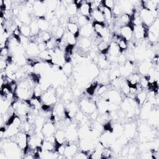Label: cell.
I'll return each instance as SVG.
<instances>
[{
    "mask_svg": "<svg viewBox=\"0 0 159 159\" xmlns=\"http://www.w3.org/2000/svg\"><path fill=\"white\" fill-rule=\"evenodd\" d=\"M28 137L29 134L24 131H20L14 137L10 138L13 139L11 141H13L17 143L20 150L22 151L23 154L24 155L26 152L29 145H28Z\"/></svg>",
    "mask_w": 159,
    "mask_h": 159,
    "instance_id": "6da1fadb",
    "label": "cell"
},
{
    "mask_svg": "<svg viewBox=\"0 0 159 159\" xmlns=\"http://www.w3.org/2000/svg\"><path fill=\"white\" fill-rule=\"evenodd\" d=\"M139 13L142 20V24L147 27H148L156 18H158V11L152 12L141 7Z\"/></svg>",
    "mask_w": 159,
    "mask_h": 159,
    "instance_id": "7a4b0ae2",
    "label": "cell"
},
{
    "mask_svg": "<svg viewBox=\"0 0 159 159\" xmlns=\"http://www.w3.org/2000/svg\"><path fill=\"white\" fill-rule=\"evenodd\" d=\"M57 98L56 89L52 88H49L44 91L41 96V100L43 104L47 106L54 105L57 102Z\"/></svg>",
    "mask_w": 159,
    "mask_h": 159,
    "instance_id": "3957f363",
    "label": "cell"
},
{
    "mask_svg": "<svg viewBox=\"0 0 159 159\" xmlns=\"http://www.w3.org/2000/svg\"><path fill=\"white\" fill-rule=\"evenodd\" d=\"M119 30L118 35H119L128 42L134 38V26L131 24V23L119 28Z\"/></svg>",
    "mask_w": 159,
    "mask_h": 159,
    "instance_id": "277c9868",
    "label": "cell"
},
{
    "mask_svg": "<svg viewBox=\"0 0 159 159\" xmlns=\"http://www.w3.org/2000/svg\"><path fill=\"white\" fill-rule=\"evenodd\" d=\"M80 106L83 111L88 114H90L97 109L96 102L88 99H81L80 102Z\"/></svg>",
    "mask_w": 159,
    "mask_h": 159,
    "instance_id": "5b68a950",
    "label": "cell"
},
{
    "mask_svg": "<svg viewBox=\"0 0 159 159\" xmlns=\"http://www.w3.org/2000/svg\"><path fill=\"white\" fill-rule=\"evenodd\" d=\"M47 12V7L45 1H34V14L35 17H45Z\"/></svg>",
    "mask_w": 159,
    "mask_h": 159,
    "instance_id": "8992f818",
    "label": "cell"
},
{
    "mask_svg": "<svg viewBox=\"0 0 159 159\" xmlns=\"http://www.w3.org/2000/svg\"><path fill=\"white\" fill-rule=\"evenodd\" d=\"M147 29L143 24L134 26V38L136 40H142L147 36Z\"/></svg>",
    "mask_w": 159,
    "mask_h": 159,
    "instance_id": "52a82bcc",
    "label": "cell"
},
{
    "mask_svg": "<svg viewBox=\"0 0 159 159\" xmlns=\"http://www.w3.org/2000/svg\"><path fill=\"white\" fill-rule=\"evenodd\" d=\"M44 137L53 135L56 132L55 124L51 121H46L41 130Z\"/></svg>",
    "mask_w": 159,
    "mask_h": 159,
    "instance_id": "ba28073f",
    "label": "cell"
},
{
    "mask_svg": "<svg viewBox=\"0 0 159 159\" xmlns=\"http://www.w3.org/2000/svg\"><path fill=\"white\" fill-rule=\"evenodd\" d=\"M159 1L156 0L142 1H140L141 7L144 8L148 11L154 12L158 11Z\"/></svg>",
    "mask_w": 159,
    "mask_h": 159,
    "instance_id": "9c48e42d",
    "label": "cell"
},
{
    "mask_svg": "<svg viewBox=\"0 0 159 159\" xmlns=\"http://www.w3.org/2000/svg\"><path fill=\"white\" fill-rule=\"evenodd\" d=\"M94 34L92 23H88L80 28V35L83 37L90 38L93 37Z\"/></svg>",
    "mask_w": 159,
    "mask_h": 159,
    "instance_id": "30bf717a",
    "label": "cell"
},
{
    "mask_svg": "<svg viewBox=\"0 0 159 159\" xmlns=\"http://www.w3.org/2000/svg\"><path fill=\"white\" fill-rule=\"evenodd\" d=\"M78 152V146L73 143H71L70 142L68 141V143H66L65 150L64 152V156L66 158H73L76 153Z\"/></svg>",
    "mask_w": 159,
    "mask_h": 159,
    "instance_id": "8fae6325",
    "label": "cell"
},
{
    "mask_svg": "<svg viewBox=\"0 0 159 159\" xmlns=\"http://www.w3.org/2000/svg\"><path fill=\"white\" fill-rule=\"evenodd\" d=\"M65 131L66 140L68 142H73L77 139L78 132L76 130L75 125L72 124H70Z\"/></svg>",
    "mask_w": 159,
    "mask_h": 159,
    "instance_id": "7c38bea8",
    "label": "cell"
},
{
    "mask_svg": "<svg viewBox=\"0 0 159 159\" xmlns=\"http://www.w3.org/2000/svg\"><path fill=\"white\" fill-rule=\"evenodd\" d=\"M25 53L30 57H35L36 55L39 56L40 53V50L38 48V45L36 43L34 42H30V43L24 48Z\"/></svg>",
    "mask_w": 159,
    "mask_h": 159,
    "instance_id": "4fadbf2b",
    "label": "cell"
},
{
    "mask_svg": "<svg viewBox=\"0 0 159 159\" xmlns=\"http://www.w3.org/2000/svg\"><path fill=\"white\" fill-rule=\"evenodd\" d=\"M135 130L136 127L135 124H127L124 127L123 135L129 140L134 136L135 134Z\"/></svg>",
    "mask_w": 159,
    "mask_h": 159,
    "instance_id": "5bb4252c",
    "label": "cell"
},
{
    "mask_svg": "<svg viewBox=\"0 0 159 159\" xmlns=\"http://www.w3.org/2000/svg\"><path fill=\"white\" fill-rule=\"evenodd\" d=\"M140 75L139 73H132L126 78V81L130 86H136L139 84Z\"/></svg>",
    "mask_w": 159,
    "mask_h": 159,
    "instance_id": "9a60e30c",
    "label": "cell"
},
{
    "mask_svg": "<svg viewBox=\"0 0 159 159\" xmlns=\"http://www.w3.org/2000/svg\"><path fill=\"white\" fill-rule=\"evenodd\" d=\"M91 8L90 4L89 1H84L82 5L80 6V7L78 9V12L80 15L86 16V17H90L91 13Z\"/></svg>",
    "mask_w": 159,
    "mask_h": 159,
    "instance_id": "2e32d148",
    "label": "cell"
},
{
    "mask_svg": "<svg viewBox=\"0 0 159 159\" xmlns=\"http://www.w3.org/2000/svg\"><path fill=\"white\" fill-rule=\"evenodd\" d=\"M67 30L68 32L74 35L77 39L80 37V26L76 24L74 22H68L66 27Z\"/></svg>",
    "mask_w": 159,
    "mask_h": 159,
    "instance_id": "e0dca14e",
    "label": "cell"
},
{
    "mask_svg": "<svg viewBox=\"0 0 159 159\" xmlns=\"http://www.w3.org/2000/svg\"><path fill=\"white\" fill-rule=\"evenodd\" d=\"M102 12L104 17L105 22L107 25V26H109L111 24L114 20V16L112 12V9L104 6Z\"/></svg>",
    "mask_w": 159,
    "mask_h": 159,
    "instance_id": "ac0fdd59",
    "label": "cell"
},
{
    "mask_svg": "<svg viewBox=\"0 0 159 159\" xmlns=\"http://www.w3.org/2000/svg\"><path fill=\"white\" fill-rule=\"evenodd\" d=\"M53 111L55 116L58 117H61L65 116V107L64 104L61 102L55 103L53 107Z\"/></svg>",
    "mask_w": 159,
    "mask_h": 159,
    "instance_id": "d6986e66",
    "label": "cell"
},
{
    "mask_svg": "<svg viewBox=\"0 0 159 159\" xmlns=\"http://www.w3.org/2000/svg\"><path fill=\"white\" fill-rule=\"evenodd\" d=\"M90 16L91 19L93 20V21L98 22H105L102 12L99 9L93 10L91 11Z\"/></svg>",
    "mask_w": 159,
    "mask_h": 159,
    "instance_id": "ffe728a7",
    "label": "cell"
},
{
    "mask_svg": "<svg viewBox=\"0 0 159 159\" xmlns=\"http://www.w3.org/2000/svg\"><path fill=\"white\" fill-rule=\"evenodd\" d=\"M148 122L150 125H156L158 127V110L155 109L153 111H151L148 118Z\"/></svg>",
    "mask_w": 159,
    "mask_h": 159,
    "instance_id": "44dd1931",
    "label": "cell"
},
{
    "mask_svg": "<svg viewBox=\"0 0 159 159\" xmlns=\"http://www.w3.org/2000/svg\"><path fill=\"white\" fill-rule=\"evenodd\" d=\"M120 50L116 42H111L109 44V47L108 50V52L106 55H111V56H114V57H118V55L120 53Z\"/></svg>",
    "mask_w": 159,
    "mask_h": 159,
    "instance_id": "7402d4cb",
    "label": "cell"
},
{
    "mask_svg": "<svg viewBox=\"0 0 159 159\" xmlns=\"http://www.w3.org/2000/svg\"><path fill=\"white\" fill-rule=\"evenodd\" d=\"M152 106V105L147 101L142 106V109L140 111V115L143 119H147V118L151 112Z\"/></svg>",
    "mask_w": 159,
    "mask_h": 159,
    "instance_id": "603a6c76",
    "label": "cell"
},
{
    "mask_svg": "<svg viewBox=\"0 0 159 159\" xmlns=\"http://www.w3.org/2000/svg\"><path fill=\"white\" fill-rule=\"evenodd\" d=\"M37 21L40 31H48V30L50 29V22L45 19V17H38Z\"/></svg>",
    "mask_w": 159,
    "mask_h": 159,
    "instance_id": "cb8c5ba5",
    "label": "cell"
},
{
    "mask_svg": "<svg viewBox=\"0 0 159 159\" xmlns=\"http://www.w3.org/2000/svg\"><path fill=\"white\" fill-rule=\"evenodd\" d=\"M134 99L139 106H142L147 100V93L143 90L139 91L135 96Z\"/></svg>",
    "mask_w": 159,
    "mask_h": 159,
    "instance_id": "d4e9b609",
    "label": "cell"
},
{
    "mask_svg": "<svg viewBox=\"0 0 159 159\" xmlns=\"http://www.w3.org/2000/svg\"><path fill=\"white\" fill-rule=\"evenodd\" d=\"M147 31L159 38V19L156 18L153 23L148 27Z\"/></svg>",
    "mask_w": 159,
    "mask_h": 159,
    "instance_id": "484cf974",
    "label": "cell"
},
{
    "mask_svg": "<svg viewBox=\"0 0 159 159\" xmlns=\"http://www.w3.org/2000/svg\"><path fill=\"white\" fill-rule=\"evenodd\" d=\"M79 48L84 51H87L89 50L92 42L89 38L81 37L79 40Z\"/></svg>",
    "mask_w": 159,
    "mask_h": 159,
    "instance_id": "4316f807",
    "label": "cell"
},
{
    "mask_svg": "<svg viewBox=\"0 0 159 159\" xmlns=\"http://www.w3.org/2000/svg\"><path fill=\"white\" fill-rule=\"evenodd\" d=\"M54 135H55L57 143H58L59 144L66 143L67 140L66 138L65 131L64 130L58 129V130H56Z\"/></svg>",
    "mask_w": 159,
    "mask_h": 159,
    "instance_id": "83f0119b",
    "label": "cell"
},
{
    "mask_svg": "<svg viewBox=\"0 0 159 159\" xmlns=\"http://www.w3.org/2000/svg\"><path fill=\"white\" fill-rule=\"evenodd\" d=\"M109 44H110V42L103 40H101L97 45V48H98V51L102 55H106L108 52Z\"/></svg>",
    "mask_w": 159,
    "mask_h": 159,
    "instance_id": "f1b7e54d",
    "label": "cell"
},
{
    "mask_svg": "<svg viewBox=\"0 0 159 159\" xmlns=\"http://www.w3.org/2000/svg\"><path fill=\"white\" fill-rule=\"evenodd\" d=\"M152 66V63L148 61H143L138 68L139 70V73L143 75V76L147 75L148 73V71L149 69Z\"/></svg>",
    "mask_w": 159,
    "mask_h": 159,
    "instance_id": "f546056e",
    "label": "cell"
},
{
    "mask_svg": "<svg viewBox=\"0 0 159 159\" xmlns=\"http://www.w3.org/2000/svg\"><path fill=\"white\" fill-rule=\"evenodd\" d=\"M63 38L68 45L75 46L77 43V39H78L74 35L68 32V31L65 32Z\"/></svg>",
    "mask_w": 159,
    "mask_h": 159,
    "instance_id": "4dcf8cb0",
    "label": "cell"
},
{
    "mask_svg": "<svg viewBox=\"0 0 159 159\" xmlns=\"http://www.w3.org/2000/svg\"><path fill=\"white\" fill-rule=\"evenodd\" d=\"M66 14L70 16H75L78 12V9L77 8L75 4L73 2V1H71V2H70L66 6Z\"/></svg>",
    "mask_w": 159,
    "mask_h": 159,
    "instance_id": "1f68e13d",
    "label": "cell"
},
{
    "mask_svg": "<svg viewBox=\"0 0 159 159\" xmlns=\"http://www.w3.org/2000/svg\"><path fill=\"white\" fill-rule=\"evenodd\" d=\"M92 25L95 34L99 37L101 32L104 29V28L107 25V24L105 22H98L93 21Z\"/></svg>",
    "mask_w": 159,
    "mask_h": 159,
    "instance_id": "d6a6232c",
    "label": "cell"
},
{
    "mask_svg": "<svg viewBox=\"0 0 159 159\" xmlns=\"http://www.w3.org/2000/svg\"><path fill=\"white\" fill-rule=\"evenodd\" d=\"M56 143H57V142H56ZM56 143L50 142L43 139L42 141L41 147H42V148L43 150L49 151V152H54V151H55Z\"/></svg>",
    "mask_w": 159,
    "mask_h": 159,
    "instance_id": "836d02e7",
    "label": "cell"
},
{
    "mask_svg": "<svg viewBox=\"0 0 159 159\" xmlns=\"http://www.w3.org/2000/svg\"><path fill=\"white\" fill-rule=\"evenodd\" d=\"M29 27L31 31V36H37L39 34L40 30L39 29L37 20H32L29 24Z\"/></svg>",
    "mask_w": 159,
    "mask_h": 159,
    "instance_id": "e575fe53",
    "label": "cell"
},
{
    "mask_svg": "<svg viewBox=\"0 0 159 159\" xmlns=\"http://www.w3.org/2000/svg\"><path fill=\"white\" fill-rule=\"evenodd\" d=\"M112 12L114 17H117L124 13L119 1H115V4L112 9Z\"/></svg>",
    "mask_w": 159,
    "mask_h": 159,
    "instance_id": "d590c367",
    "label": "cell"
},
{
    "mask_svg": "<svg viewBox=\"0 0 159 159\" xmlns=\"http://www.w3.org/2000/svg\"><path fill=\"white\" fill-rule=\"evenodd\" d=\"M91 16L90 17H86L82 15H78V22L77 24L80 26V27L90 23V19H91Z\"/></svg>",
    "mask_w": 159,
    "mask_h": 159,
    "instance_id": "8d00e7d4",
    "label": "cell"
},
{
    "mask_svg": "<svg viewBox=\"0 0 159 159\" xmlns=\"http://www.w3.org/2000/svg\"><path fill=\"white\" fill-rule=\"evenodd\" d=\"M20 31L21 35L23 36H25L27 37H29L31 36V31H30L29 25L23 24L20 27Z\"/></svg>",
    "mask_w": 159,
    "mask_h": 159,
    "instance_id": "74e56055",
    "label": "cell"
},
{
    "mask_svg": "<svg viewBox=\"0 0 159 159\" xmlns=\"http://www.w3.org/2000/svg\"><path fill=\"white\" fill-rule=\"evenodd\" d=\"M73 158L76 159H87L89 158V153L86 151L81 150H80V151L78 150V152L76 153Z\"/></svg>",
    "mask_w": 159,
    "mask_h": 159,
    "instance_id": "f35d334b",
    "label": "cell"
},
{
    "mask_svg": "<svg viewBox=\"0 0 159 159\" xmlns=\"http://www.w3.org/2000/svg\"><path fill=\"white\" fill-rule=\"evenodd\" d=\"M61 70L63 71V73L65 75H69L71 74L72 71V65L71 62H66L62 66Z\"/></svg>",
    "mask_w": 159,
    "mask_h": 159,
    "instance_id": "ab89813d",
    "label": "cell"
},
{
    "mask_svg": "<svg viewBox=\"0 0 159 159\" xmlns=\"http://www.w3.org/2000/svg\"><path fill=\"white\" fill-rule=\"evenodd\" d=\"M139 85L142 87V89H147L148 86V77L147 75L143 76L140 78Z\"/></svg>",
    "mask_w": 159,
    "mask_h": 159,
    "instance_id": "60d3db41",
    "label": "cell"
},
{
    "mask_svg": "<svg viewBox=\"0 0 159 159\" xmlns=\"http://www.w3.org/2000/svg\"><path fill=\"white\" fill-rule=\"evenodd\" d=\"M112 155V150L109 147H105L101 153V158H109Z\"/></svg>",
    "mask_w": 159,
    "mask_h": 159,
    "instance_id": "b9f144b4",
    "label": "cell"
},
{
    "mask_svg": "<svg viewBox=\"0 0 159 159\" xmlns=\"http://www.w3.org/2000/svg\"><path fill=\"white\" fill-rule=\"evenodd\" d=\"M102 4L104 7H106L107 8L112 9L115 4V1L104 0V1H102Z\"/></svg>",
    "mask_w": 159,
    "mask_h": 159,
    "instance_id": "7bdbcfd3",
    "label": "cell"
},
{
    "mask_svg": "<svg viewBox=\"0 0 159 159\" xmlns=\"http://www.w3.org/2000/svg\"><path fill=\"white\" fill-rule=\"evenodd\" d=\"M10 53L9 48L7 47H5L1 48V52H0V55L1 57H7L9 56V53Z\"/></svg>",
    "mask_w": 159,
    "mask_h": 159,
    "instance_id": "ee69618b",
    "label": "cell"
},
{
    "mask_svg": "<svg viewBox=\"0 0 159 159\" xmlns=\"http://www.w3.org/2000/svg\"><path fill=\"white\" fill-rule=\"evenodd\" d=\"M62 98L65 101H68L70 102V99L71 98V94L70 92L66 91V92H64V93L62 96Z\"/></svg>",
    "mask_w": 159,
    "mask_h": 159,
    "instance_id": "f6af8a7d",
    "label": "cell"
},
{
    "mask_svg": "<svg viewBox=\"0 0 159 159\" xmlns=\"http://www.w3.org/2000/svg\"><path fill=\"white\" fill-rule=\"evenodd\" d=\"M38 45V48L40 50V52H42V51H43L47 49V46H46V42H40L39 43L37 44Z\"/></svg>",
    "mask_w": 159,
    "mask_h": 159,
    "instance_id": "bcb514c9",
    "label": "cell"
},
{
    "mask_svg": "<svg viewBox=\"0 0 159 159\" xmlns=\"http://www.w3.org/2000/svg\"><path fill=\"white\" fill-rule=\"evenodd\" d=\"M64 89H63V88H61V86H59L58 88H57V89H56V94H57V97L58 96H63V93H64Z\"/></svg>",
    "mask_w": 159,
    "mask_h": 159,
    "instance_id": "7dc6e473",
    "label": "cell"
}]
</instances>
